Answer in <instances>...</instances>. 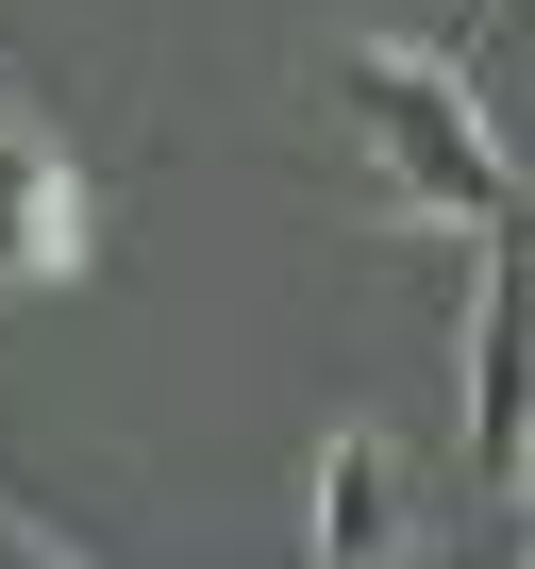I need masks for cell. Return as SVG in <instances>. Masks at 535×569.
Here are the masks:
<instances>
[{"instance_id":"obj_1","label":"cell","mask_w":535,"mask_h":569,"mask_svg":"<svg viewBox=\"0 0 535 569\" xmlns=\"http://www.w3.org/2000/svg\"><path fill=\"white\" fill-rule=\"evenodd\" d=\"M319 101L335 134L369 151V201L385 218H435V234H535V184L468 84V51H418V34H335L319 51Z\"/></svg>"},{"instance_id":"obj_2","label":"cell","mask_w":535,"mask_h":569,"mask_svg":"<svg viewBox=\"0 0 535 569\" xmlns=\"http://www.w3.org/2000/svg\"><path fill=\"white\" fill-rule=\"evenodd\" d=\"M468 486L518 536V486H535V251H502V234H485V284H468Z\"/></svg>"},{"instance_id":"obj_3","label":"cell","mask_w":535,"mask_h":569,"mask_svg":"<svg viewBox=\"0 0 535 569\" xmlns=\"http://www.w3.org/2000/svg\"><path fill=\"white\" fill-rule=\"evenodd\" d=\"M84 251H101L84 151L34 134V118H0V284H84Z\"/></svg>"},{"instance_id":"obj_4","label":"cell","mask_w":535,"mask_h":569,"mask_svg":"<svg viewBox=\"0 0 535 569\" xmlns=\"http://www.w3.org/2000/svg\"><path fill=\"white\" fill-rule=\"evenodd\" d=\"M319 569H418V469L385 452V436H335L319 452V536H302Z\"/></svg>"},{"instance_id":"obj_5","label":"cell","mask_w":535,"mask_h":569,"mask_svg":"<svg viewBox=\"0 0 535 569\" xmlns=\"http://www.w3.org/2000/svg\"><path fill=\"white\" fill-rule=\"evenodd\" d=\"M0 569H68V536H34V519H0Z\"/></svg>"},{"instance_id":"obj_6","label":"cell","mask_w":535,"mask_h":569,"mask_svg":"<svg viewBox=\"0 0 535 569\" xmlns=\"http://www.w3.org/2000/svg\"><path fill=\"white\" fill-rule=\"evenodd\" d=\"M452 18H468V34H485V18H502V0H452Z\"/></svg>"},{"instance_id":"obj_7","label":"cell","mask_w":535,"mask_h":569,"mask_svg":"<svg viewBox=\"0 0 535 569\" xmlns=\"http://www.w3.org/2000/svg\"><path fill=\"white\" fill-rule=\"evenodd\" d=\"M518 552H535V486H518Z\"/></svg>"}]
</instances>
